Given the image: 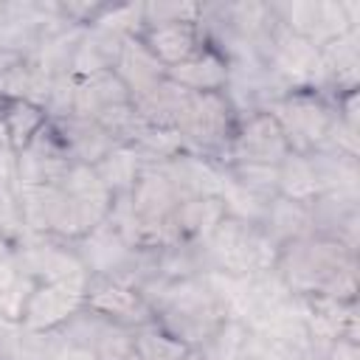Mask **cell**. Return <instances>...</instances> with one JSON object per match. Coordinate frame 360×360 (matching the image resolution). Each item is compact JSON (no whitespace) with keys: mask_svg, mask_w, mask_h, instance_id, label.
Returning a JSON list of instances; mask_svg holds the SVG:
<instances>
[{"mask_svg":"<svg viewBox=\"0 0 360 360\" xmlns=\"http://www.w3.org/2000/svg\"><path fill=\"white\" fill-rule=\"evenodd\" d=\"M273 273L298 298L326 295L338 301H357V250L338 239L312 233L284 245Z\"/></svg>","mask_w":360,"mask_h":360,"instance_id":"obj_1","label":"cell"},{"mask_svg":"<svg viewBox=\"0 0 360 360\" xmlns=\"http://www.w3.org/2000/svg\"><path fill=\"white\" fill-rule=\"evenodd\" d=\"M141 295L152 307V321L191 349H200L231 318V309L214 281L205 276L166 281L152 278Z\"/></svg>","mask_w":360,"mask_h":360,"instance_id":"obj_2","label":"cell"},{"mask_svg":"<svg viewBox=\"0 0 360 360\" xmlns=\"http://www.w3.org/2000/svg\"><path fill=\"white\" fill-rule=\"evenodd\" d=\"M202 256L208 273H219L228 278H248V276L273 273L278 262V248L264 236L259 225L225 214V219L205 239Z\"/></svg>","mask_w":360,"mask_h":360,"instance_id":"obj_3","label":"cell"},{"mask_svg":"<svg viewBox=\"0 0 360 360\" xmlns=\"http://www.w3.org/2000/svg\"><path fill=\"white\" fill-rule=\"evenodd\" d=\"M236 124H239V112L225 90L222 93H191L177 121V129L188 152L225 163L228 143L236 132Z\"/></svg>","mask_w":360,"mask_h":360,"instance_id":"obj_4","label":"cell"},{"mask_svg":"<svg viewBox=\"0 0 360 360\" xmlns=\"http://www.w3.org/2000/svg\"><path fill=\"white\" fill-rule=\"evenodd\" d=\"M264 110L273 112V118L278 121V127L287 135L290 152H298V155L315 152L323 143V138L335 121L332 98L312 84L292 87V90L281 93Z\"/></svg>","mask_w":360,"mask_h":360,"instance_id":"obj_5","label":"cell"},{"mask_svg":"<svg viewBox=\"0 0 360 360\" xmlns=\"http://www.w3.org/2000/svg\"><path fill=\"white\" fill-rule=\"evenodd\" d=\"M270 11L278 22H284L290 31L301 34L312 45H326L349 31L360 28V3H343V0H287V3H270Z\"/></svg>","mask_w":360,"mask_h":360,"instance_id":"obj_6","label":"cell"},{"mask_svg":"<svg viewBox=\"0 0 360 360\" xmlns=\"http://www.w3.org/2000/svg\"><path fill=\"white\" fill-rule=\"evenodd\" d=\"M20 259H22V273L34 284H56L84 292L90 281V273L82 264L73 242L28 233L20 245Z\"/></svg>","mask_w":360,"mask_h":360,"instance_id":"obj_7","label":"cell"},{"mask_svg":"<svg viewBox=\"0 0 360 360\" xmlns=\"http://www.w3.org/2000/svg\"><path fill=\"white\" fill-rule=\"evenodd\" d=\"M76 160L65 138L59 135L56 124H48L34 135V141L11 158L14 166V186H59Z\"/></svg>","mask_w":360,"mask_h":360,"instance_id":"obj_8","label":"cell"},{"mask_svg":"<svg viewBox=\"0 0 360 360\" xmlns=\"http://www.w3.org/2000/svg\"><path fill=\"white\" fill-rule=\"evenodd\" d=\"M290 155V143L273 112L253 110L239 115L236 132L228 143L225 163H259V166H278ZM222 163V166H225Z\"/></svg>","mask_w":360,"mask_h":360,"instance_id":"obj_9","label":"cell"},{"mask_svg":"<svg viewBox=\"0 0 360 360\" xmlns=\"http://www.w3.org/2000/svg\"><path fill=\"white\" fill-rule=\"evenodd\" d=\"M84 307L124 329H141L152 323V307L146 298L115 278H90L84 287Z\"/></svg>","mask_w":360,"mask_h":360,"instance_id":"obj_10","label":"cell"},{"mask_svg":"<svg viewBox=\"0 0 360 360\" xmlns=\"http://www.w3.org/2000/svg\"><path fill=\"white\" fill-rule=\"evenodd\" d=\"M82 309H84V292L56 284H34L20 315V329L28 335H45L62 329Z\"/></svg>","mask_w":360,"mask_h":360,"instance_id":"obj_11","label":"cell"},{"mask_svg":"<svg viewBox=\"0 0 360 360\" xmlns=\"http://www.w3.org/2000/svg\"><path fill=\"white\" fill-rule=\"evenodd\" d=\"M158 169L177 188L180 200L183 197H219L222 186H225L222 163H217L211 158H202L197 152H188V149L163 160V163H158Z\"/></svg>","mask_w":360,"mask_h":360,"instance_id":"obj_12","label":"cell"},{"mask_svg":"<svg viewBox=\"0 0 360 360\" xmlns=\"http://www.w3.org/2000/svg\"><path fill=\"white\" fill-rule=\"evenodd\" d=\"M312 214V233L338 239L346 248L357 250V225H360V211H357V194H343V191H323L309 202Z\"/></svg>","mask_w":360,"mask_h":360,"instance_id":"obj_13","label":"cell"},{"mask_svg":"<svg viewBox=\"0 0 360 360\" xmlns=\"http://www.w3.org/2000/svg\"><path fill=\"white\" fill-rule=\"evenodd\" d=\"M82 264L87 267L90 278H112L124 270V264L129 262L132 250L124 236L104 219L101 225H96L93 231H87L82 239L73 242Z\"/></svg>","mask_w":360,"mask_h":360,"instance_id":"obj_14","label":"cell"},{"mask_svg":"<svg viewBox=\"0 0 360 360\" xmlns=\"http://www.w3.org/2000/svg\"><path fill=\"white\" fill-rule=\"evenodd\" d=\"M166 79L188 93H222L231 82V62L225 51H219L211 42H202V48L194 56L174 68H166Z\"/></svg>","mask_w":360,"mask_h":360,"instance_id":"obj_15","label":"cell"},{"mask_svg":"<svg viewBox=\"0 0 360 360\" xmlns=\"http://www.w3.org/2000/svg\"><path fill=\"white\" fill-rule=\"evenodd\" d=\"M127 200H129V205H132L138 219H143V222H166L174 214V208L180 202V194L158 166H143L138 180L132 183Z\"/></svg>","mask_w":360,"mask_h":360,"instance_id":"obj_16","label":"cell"},{"mask_svg":"<svg viewBox=\"0 0 360 360\" xmlns=\"http://www.w3.org/2000/svg\"><path fill=\"white\" fill-rule=\"evenodd\" d=\"M141 42L149 48V53L163 65V68H174L180 62H186L188 56H194L202 48V31H200V20L197 22H166V25H152L143 28Z\"/></svg>","mask_w":360,"mask_h":360,"instance_id":"obj_17","label":"cell"},{"mask_svg":"<svg viewBox=\"0 0 360 360\" xmlns=\"http://www.w3.org/2000/svg\"><path fill=\"white\" fill-rule=\"evenodd\" d=\"M112 70L127 84L132 101L152 93L166 79V68L149 53V48L141 42V37H124V45H121V53H118V62Z\"/></svg>","mask_w":360,"mask_h":360,"instance_id":"obj_18","label":"cell"},{"mask_svg":"<svg viewBox=\"0 0 360 360\" xmlns=\"http://www.w3.org/2000/svg\"><path fill=\"white\" fill-rule=\"evenodd\" d=\"M225 214L228 211L222 197H183L172 214V225L180 242L205 245V239L225 219Z\"/></svg>","mask_w":360,"mask_h":360,"instance_id":"obj_19","label":"cell"},{"mask_svg":"<svg viewBox=\"0 0 360 360\" xmlns=\"http://www.w3.org/2000/svg\"><path fill=\"white\" fill-rule=\"evenodd\" d=\"M121 45H124V37L110 28H101V25L84 28L76 42L73 59H70V73L84 79V76H93L101 70H112L118 62Z\"/></svg>","mask_w":360,"mask_h":360,"instance_id":"obj_20","label":"cell"},{"mask_svg":"<svg viewBox=\"0 0 360 360\" xmlns=\"http://www.w3.org/2000/svg\"><path fill=\"white\" fill-rule=\"evenodd\" d=\"M259 228H262L264 236L281 250V248L290 245V242H298V239L312 236V214H309V205L276 194V197L267 202Z\"/></svg>","mask_w":360,"mask_h":360,"instance_id":"obj_21","label":"cell"},{"mask_svg":"<svg viewBox=\"0 0 360 360\" xmlns=\"http://www.w3.org/2000/svg\"><path fill=\"white\" fill-rule=\"evenodd\" d=\"M132 101L127 84L115 70H101L93 76H76V96H73V115L76 118H96L104 107Z\"/></svg>","mask_w":360,"mask_h":360,"instance_id":"obj_22","label":"cell"},{"mask_svg":"<svg viewBox=\"0 0 360 360\" xmlns=\"http://www.w3.org/2000/svg\"><path fill=\"white\" fill-rule=\"evenodd\" d=\"M59 129V135L65 138L68 149H70V158L76 163H84V166H96L107 152H112L118 143L112 141V135H107L93 118H76V115H68V118H51Z\"/></svg>","mask_w":360,"mask_h":360,"instance_id":"obj_23","label":"cell"},{"mask_svg":"<svg viewBox=\"0 0 360 360\" xmlns=\"http://www.w3.org/2000/svg\"><path fill=\"white\" fill-rule=\"evenodd\" d=\"M309 163H312V172H315V180H318L321 194L323 191L357 194V183H360L357 158L326 152V149H315V152H309Z\"/></svg>","mask_w":360,"mask_h":360,"instance_id":"obj_24","label":"cell"},{"mask_svg":"<svg viewBox=\"0 0 360 360\" xmlns=\"http://www.w3.org/2000/svg\"><path fill=\"white\" fill-rule=\"evenodd\" d=\"M93 169H96L98 180L107 186V191H110L112 197H118V194H129V188H132V183L138 180L143 163H141V158L135 155V149H132L129 143H118V146H115L112 152H107Z\"/></svg>","mask_w":360,"mask_h":360,"instance_id":"obj_25","label":"cell"},{"mask_svg":"<svg viewBox=\"0 0 360 360\" xmlns=\"http://www.w3.org/2000/svg\"><path fill=\"white\" fill-rule=\"evenodd\" d=\"M129 146L135 149V155L141 158L143 166H158L180 152H186V141L180 135L177 127H149L141 124V129L135 132V138L129 141Z\"/></svg>","mask_w":360,"mask_h":360,"instance_id":"obj_26","label":"cell"},{"mask_svg":"<svg viewBox=\"0 0 360 360\" xmlns=\"http://www.w3.org/2000/svg\"><path fill=\"white\" fill-rule=\"evenodd\" d=\"M276 188H278V197H287V200L309 205L321 194L315 172H312V163H309V155L290 152L278 163V186Z\"/></svg>","mask_w":360,"mask_h":360,"instance_id":"obj_27","label":"cell"},{"mask_svg":"<svg viewBox=\"0 0 360 360\" xmlns=\"http://www.w3.org/2000/svg\"><path fill=\"white\" fill-rule=\"evenodd\" d=\"M3 124H6V135H8V149H11V155H17L48 124V112L39 104H34V101L14 98V101H8Z\"/></svg>","mask_w":360,"mask_h":360,"instance_id":"obj_28","label":"cell"},{"mask_svg":"<svg viewBox=\"0 0 360 360\" xmlns=\"http://www.w3.org/2000/svg\"><path fill=\"white\" fill-rule=\"evenodd\" d=\"M225 177L231 183H236L239 188L262 197V200H273L278 194V166H259V163H225Z\"/></svg>","mask_w":360,"mask_h":360,"instance_id":"obj_29","label":"cell"},{"mask_svg":"<svg viewBox=\"0 0 360 360\" xmlns=\"http://www.w3.org/2000/svg\"><path fill=\"white\" fill-rule=\"evenodd\" d=\"M135 349L141 360H180L191 346H186L183 340H177L174 335H169L163 326L152 321L135 329Z\"/></svg>","mask_w":360,"mask_h":360,"instance_id":"obj_30","label":"cell"},{"mask_svg":"<svg viewBox=\"0 0 360 360\" xmlns=\"http://www.w3.org/2000/svg\"><path fill=\"white\" fill-rule=\"evenodd\" d=\"M200 20V3H143V28L166 25V22H197Z\"/></svg>","mask_w":360,"mask_h":360,"instance_id":"obj_31","label":"cell"},{"mask_svg":"<svg viewBox=\"0 0 360 360\" xmlns=\"http://www.w3.org/2000/svg\"><path fill=\"white\" fill-rule=\"evenodd\" d=\"M73 96H76V76L73 73H56L48 87L45 112L48 118H68L73 115Z\"/></svg>","mask_w":360,"mask_h":360,"instance_id":"obj_32","label":"cell"},{"mask_svg":"<svg viewBox=\"0 0 360 360\" xmlns=\"http://www.w3.org/2000/svg\"><path fill=\"white\" fill-rule=\"evenodd\" d=\"M22 259H20V245L0 239V298L22 278Z\"/></svg>","mask_w":360,"mask_h":360,"instance_id":"obj_33","label":"cell"},{"mask_svg":"<svg viewBox=\"0 0 360 360\" xmlns=\"http://www.w3.org/2000/svg\"><path fill=\"white\" fill-rule=\"evenodd\" d=\"M323 360H360V346H357V340L340 338V340H335V343L326 349Z\"/></svg>","mask_w":360,"mask_h":360,"instance_id":"obj_34","label":"cell"},{"mask_svg":"<svg viewBox=\"0 0 360 360\" xmlns=\"http://www.w3.org/2000/svg\"><path fill=\"white\" fill-rule=\"evenodd\" d=\"M180 360H205V357H202V352H200V349H188Z\"/></svg>","mask_w":360,"mask_h":360,"instance_id":"obj_35","label":"cell"},{"mask_svg":"<svg viewBox=\"0 0 360 360\" xmlns=\"http://www.w3.org/2000/svg\"><path fill=\"white\" fill-rule=\"evenodd\" d=\"M0 183H11V180H6V177H3V174H0Z\"/></svg>","mask_w":360,"mask_h":360,"instance_id":"obj_36","label":"cell"}]
</instances>
